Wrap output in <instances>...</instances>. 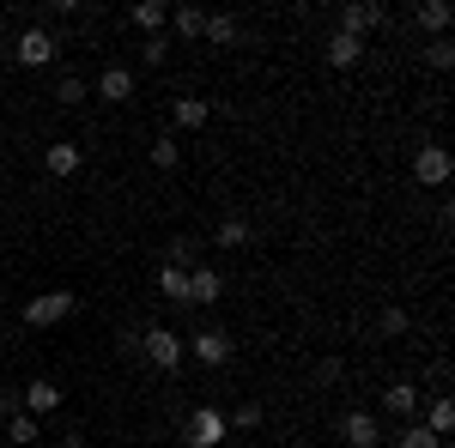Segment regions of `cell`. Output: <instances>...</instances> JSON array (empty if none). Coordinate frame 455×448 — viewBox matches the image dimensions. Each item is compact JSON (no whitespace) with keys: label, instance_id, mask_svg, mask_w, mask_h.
<instances>
[{"label":"cell","instance_id":"1","mask_svg":"<svg viewBox=\"0 0 455 448\" xmlns=\"http://www.w3.org/2000/svg\"><path fill=\"white\" fill-rule=\"evenodd\" d=\"M55 55H61V43H55V31H43V25H25L19 43H12V61H19V67H31V73L49 67Z\"/></svg>","mask_w":455,"mask_h":448},{"label":"cell","instance_id":"2","mask_svg":"<svg viewBox=\"0 0 455 448\" xmlns=\"http://www.w3.org/2000/svg\"><path fill=\"white\" fill-rule=\"evenodd\" d=\"M73 310H79V291H36L31 303H25V327H55Z\"/></svg>","mask_w":455,"mask_h":448},{"label":"cell","instance_id":"3","mask_svg":"<svg viewBox=\"0 0 455 448\" xmlns=\"http://www.w3.org/2000/svg\"><path fill=\"white\" fill-rule=\"evenodd\" d=\"M225 436H231V424H225L219 406H195L188 424H182V443H188V448H219Z\"/></svg>","mask_w":455,"mask_h":448},{"label":"cell","instance_id":"4","mask_svg":"<svg viewBox=\"0 0 455 448\" xmlns=\"http://www.w3.org/2000/svg\"><path fill=\"white\" fill-rule=\"evenodd\" d=\"M140 351H146V364L152 370H182V340H176V327H146L140 334Z\"/></svg>","mask_w":455,"mask_h":448},{"label":"cell","instance_id":"5","mask_svg":"<svg viewBox=\"0 0 455 448\" xmlns=\"http://www.w3.org/2000/svg\"><path fill=\"white\" fill-rule=\"evenodd\" d=\"M182 351H195L207 370H219V364H231V351H237V345H231L225 327H201V334H188V340H182Z\"/></svg>","mask_w":455,"mask_h":448},{"label":"cell","instance_id":"6","mask_svg":"<svg viewBox=\"0 0 455 448\" xmlns=\"http://www.w3.org/2000/svg\"><path fill=\"white\" fill-rule=\"evenodd\" d=\"M450 176H455V158L443 145H419V152H413V182H419V188H443Z\"/></svg>","mask_w":455,"mask_h":448},{"label":"cell","instance_id":"7","mask_svg":"<svg viewBox=\"0 0 455 448\" xmlns=\"http://www.w3.org/2000/svg\"><path fill=\"white\" fill-rule=\"evenodd\" d=\"M383 19H388V12L377 6V0H352L347 12H340V31H347V36H358V43H371V31H377Z\"/></svg>","mask_w":455,"mask_h":448},{"label":"cell","instance_id":"8","mask_svg":"<svg viewBox=\"0 0 455 448\" xmlns=\"http://www.w3.org/2000/svg\"><path fill=\"white\" fill-rule=\"evenodd\" d=\"M340 436H347V448H383V424L371 413H347L340 418Z\"/></svg>","mask_w":455,"mask_h":448},{"label":"cell","instance_id":"9","mask_svg":"<svg viewBox=\"0 0 455 448\" xmlns=\"http://www.w3.org/2000/svg\"><path fill=\"white\" fill-rule=\"evenodd\" d=\"M79 164H85L79 139H49V152H43V170L49 176H79Z\"/></svg>","mask_w":455,"mask_h":448},{"label":"cell","instance_id":"10","mask_svg":"<svg viewBox=\"0 0 455 448\" xmlns=\"http://www.w3.org/2000/svg\"><path fill=\"white\" fill-rule=\"evenodd\" d=\"M225 297V279L212 273V267H188V303H201V310H212Z\"/></svg>","mask_w":455,"mask_h":448},{"label":"cell","instance_id":"11","mask_svg":"<svg viewBox=\"0 0 455 448\" xmlns=\"http://www.w3.org/2000/svg\"><path fill=\"white\" fill-rule=\"evenodd\" d=\"M364 49H371V43H358V36H347V31H334L328 43H322L328 67H358V61H364Z\"/></svg>","mask_w":455,"mask_h":448},{"label":"cell","instance_id":"12","mask_svg":"<svg viewBox=\"0 0 455 448\" xmlns=\"http://www.w3.org/2000/svg\"><path fill=\"white\" fill-rule=\"evenodd\" d=\"M19 413H31V418L61 413V388H55V381H31V388L19 394Z\"/></svg>","mask_w":455,"mask_h":448},{"label":"cell","instance_id":"13","mask_svg":"<svg viewBox=\"0 0 455 448\" xmlns=\"http://www.w3.org/2000/svg\"><path fill=\"white\" fill-rule=\"evenodd\" d=\"M98 98H104V104H128V98H134V73L122 67V61L104 67V73H98Z\"/></svg>","mask_w":455,"mask_h":448},{"label":"cell","instance_id":"14","mask_svg":"<svg viewBox=\"0 0 455 448\" xmlns=\"http://www.w3.org/2000/svg\"><path fill=\"white\" fill-rule=\"evenodd\" d=\"M128 25H134V31H146V36H158L164 25H171V6H164V0H140V6L128 12Z\"/></svg>","mask_w":455,"mask_h":448},{"label":"cell","instance_id":"15","mask_svg":"<svg viewBox=\"0 0 455 448\" xmlns=\"http://www.w3.org/2000/svg\"><path fill=\"white\" fill-rule=\"evenodd\" d=\"M383 406L395 418H419V388H413V381H388V388H383Z\"/></svg>","mask_w":455,"mask_h":448},{"label":"cell","instance_id":"16","mask_svg":"<svg viewBox=\"0 0 455 448\" xmlns=\"http://www.w3.org/2000/svg\"><path fill=\"white\" fill-rule=\"evenodd\" d=\"M413 19H419V31H431V36H450V6H443V0H419V6H413Z\"/></svg>","mask_w":455,"mask_h":448},{"label":"cell","instance_id":"17","mask_svg":"<svg viewBox=\"0 0 455 448\" xmlns=\"http://www.w3.org/2000/svg\"><path fill=\"white\" fill-rule=\"evenodd\" d=\"M171 109H176V128H188V134L212 122V104H207V98H176Z\"/></svg>","mask_w":455,"mask_h":448},{"label":"cell","instance_id":"18","mask_svg":"<svg viewBox=\"0 0 455 448\" xmlns=\"http://www.w3.org/2000/svg\"><path fill=\"white\" fill-rule=\"evenodd\" d=\"M425 430H431L437 443H443V436L455 430V400H450V394H437V400H431V413H425Z\"/></svg>","mask_w":455,"mask_h":448},{"label":"cell","instance_id":"19","mask_svg":"<svg viewBox=\"0 0 455 448\" xmlns=\"http://www.w3.org/2000/svg\"><path fill=\"white\" fill-rule=\"evenodd\" d=\"M36 436H43V430H36L31 413H12V418H6V443H12V448H36Z\"/></svg>","mask_w":455,"mask_h":448},{"label":"cell","instance_id":"20","mask_svg":"<svg viewBox=\"0 0 455 448\" xmlns=\"http://www.w3.org/2000/svg\"><path fill=\"white\" fill-rule=\"evenodd\" d=\"M171 25H176V36H201L207 31V12L201 6H171Z\"/></svg>","mask_w":455,"mask_h":448},{"label":"cell","instance_id":"21","mask_svg":"<svg viewBox=\"0 0 455 448\" xmlns=\"http://www.w3.org/2000/svg\"><path fill=\"white\" fill-rule=\"evenodd\" d=\"M201 36H207V43H219V49H231V43H237V19H231V12H212Z\"/></svg>","mask_w":455,"mask_h":448},{"label":"cell","instance_id":"22","mask_svg":"<svg viewBox=\"0 0 455 448\" xmlns=\"http://www.w3.org/2000/svg\"><path fill=\"white\" fill-rule=\"evenodd\" d=\"M158 291H164L171 303H188V273H182V267H158Z\"/></svg>","mask_w":455,"mask_h":448},{"label":"cell","instance_id":"23","mask_svg":"<svg viewBox=\"0 0 455 448\" xmlns=\"http://www.w3.org/2000/svg\"><path fill=\"white\" fill-rule=\"evenodd\" d=\"M212 242H225V248H243V242H249V224H243V218H219Z\"/></svg>","mask_w":455,"mask_h":448},{"label":"cell","instance_id":"24","mask_svg":"<svg viewBox=\"0 0 455 448\" xmlns=\"http://www.w3.org/2000/svg\"><path fill=\"white\" fill-rule=\"evenodd\" d=\"M395 443H401V448H437V436H431V430H425L419 418H407V424H401V436H395Z\"/></svg>","mask_w":455,"mask_h":448},{"label":"cell","instance_id":"25","mask_svg":"<svg viewBox=\"0 0 455 448\" xmlns=\"http://www.w3.org/2000/svg\"><path fill=\"white\" fill-rule=\"evenodd\" d=\"M55 104H85V79H79V73H61V85H55Z\"/></svg>","mask_w":455,"mask_h":448},{"label":"cell","instance_id":"26","mask_svg":"<svg viewBox=\"0 0 455 448\" xmlns=\"http://www.w3.org/2000/svg\"><path fill=\"white\" fill-rule=\"evenodd\" d=\"M164 55H171V36H164V31L140 43V61H146V67H164Z\"/></svg>","mask_w":455,"mask_h":448},{"label":"cell","instance_id":"27","mask_svg":"<svg viewBox=\"0 0 455 448\" xmlns=\"http://www.w3.org/2000/svg\"><path fill=\"white\" fill-rule=\"evenodd\" d=\"M425 55H431V67H437V73L455 67V43H450V36H431V49H425Z\"/></svg>","mask_w":455,"mask_h":448},{"label":"cell","instance_id":"28","mask_svg":"<svg viewBox=\"0 0 455 448\" xmlns=\"http://www.w3.org/2000/svg\"><path fill=\"white\" fill-rule=\"evenodd\" d=\"M176 158H182L176 139H152V164H158V170H176Z\"/></svg>","mask_w":455,"mask_h":448},{"label":"cell","instance_id":"29","mask_svg":"<svg viewBox=\"0 0 455 448\" xmlns=\"http://www.w3.org/2000/svg\"><path fill=\"white\" fill-rule=\"evenodd\" d=\"M164 267H182V273H188V267H195V242L176 237V242H171V255H164Z\"/></svg>","mask_w":455,"mask_h":448},{"label":"cell","instance_id":"30","mask_svg":"<svg viewBox=\"0 0 455 448\" xmlns=\"http://www.w3.org/2000/svg\"><path fill=\"white\" fill-rule=\"evenodd\" d=\"M377 327H383L388 340H401V334H407L413 321H407V310H383V315H377Z\"/></svg>","mask_w":455,"mask_h":448},{"label":"cell","instance_id":"31","mask_svg":"<svg viewBox=\"0 0 455 448\" xmlns=\"http://www.w3.org/2000/svg\"><path fill=\"white\" fill-rule=\"evenodd\" d=\"M225 424H231V430H261V406L249 400V406H237V413L225 418Z\"/></svg>","mask_w":455,"mask_h":448},{"label":"cell","instance_id":"32","mask_svg":"<svg viewBox=\"0 0 455 448\" xmlns=\"http://www.w3.org/2000/svg\"><path fill=\"white\" fill-rule=\"evenodd\" d=\"M315 381H340V358H322L315 364Z\"/></svg>","mask_w":455,"mask_h":448},{"label":"cell","instance_id":"33","mask_svg":"<svg viewBox=\"0 0 455 448\" xmlns=\"http://www.w3.org/2000/svg\"><path fill=\"white\" fill-rule=\"evenodd\" d=\"M61 448H85V436H79V430H73V436H61Z\"/></svg>","mask_w":455,"mask_h":448}]
</instances>
